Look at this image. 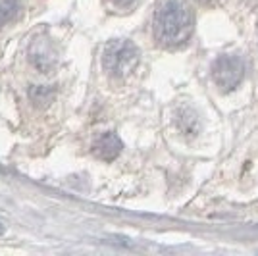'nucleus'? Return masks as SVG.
I'll return each mask as SVG.
<instances>
[{"instance_id":"obj_5","label":"nucleus","mask_w":258,"mask_h":256,"mask_svg":"<svg viewBox=\"0 0 258 256\" xmlns=\"http://www.w3.org/2000/svg\"><path fill=\"white\" fill-rule=\"evenodd\" d=\"M20 6V0H0V27H4L8 22L14 20Z\"/></svg>"},{"instance_id":"obj_1","label":"nucleus","mask_w":258,"mask_h":256,"mask_svg":"<svg viewBox=\"0 0 258 256\" xmlns=\"http://www.w3.org/2000/svg\"><path fill=\"white\" fill-rule=\"evenodd\" d=\"M193 35V14L181 0H164L154 14V39L164 48H181Z\"/></svg>"},{"instance_id":"obj_2","label":"nucleus","mask_w":258,"mask_h":256,"mask_svg":"<svg viewBox=\"0 0 258 256\" xmlns=\"http://www.w3.org/2000/svg\"><path fill=\"white\" fill-rule=\"evenodd\" d=\"M139 56V48L131 41L116 39V41H110L104 46L102 66H104L108 75H112V77H125V75L131 74L137 68Z\"/></svg>"},{"instance_id":"obj_3","label":"nucleus","mask_w":258,"mask_h":256,"mask_svg":"<svg viewBox=\"0 0 258 256\" xmlns=\"http://www.w3.org/2000/svg\"><path fill=\"white\" fill-rule=\"evenodd\" d=\"M212 77L220 91L229 93L241 85L245 77V62L237 54H224L212 64Z\"/></svg>"},{"instance_id":"obj_4","label":"nucleus","mask_w":258,"mask_h":256,"mask_svg":"<svg viewBox=\"0 0 258 256\" xmlns=\"http://www.w3.org/2000/svg\"><path fill=\"white\" fill-rule=\"evenodd\" d=\"M121 149H123V143H121V139H119L116 133H104L93 145L95 156L104 162L116 160L119 156V152H121Z\"/></svg>"},{"instance_id":"obj_7","label":"nucleus","mask_w":258,"mask_h":256,"mask_svg":"<svg viewBox=\"0 0 258 256\" xmlns=\"http://www.w3.org/2000/svg\"><path fill=\"white\" fill-rule=\"evenodd\" d=\"M197 2H201V4H210V2H214V0H197Z\"/></svg>"},{"instance_id":"obj_6","label":"nucleus","mask_w":258,"mask_h":256,"mask_svg":"<svg viewBox=\"0 0 258 256\" xmlns=\"http://www.w3.org/2000/svg\"><path fill=\"white\" fill-rule=\"evenodd\" d=\"M114 8H118V10H131L135 4H137V0H108Z\"/></svg>"},{"instance_id":"obj_8","label":"nucleus","mask_w":258,"mask_h":256,"mask_svg":"<svg viewBox=\"0 0 258 256\" xmlns=\"http://www.w3.org/2000/svg\"><path fill=\"white\" fill-rule=\"evenodd\" d=\"M4 233V227H2V224H0V235Z\"/></svg>"}]
</instances>
